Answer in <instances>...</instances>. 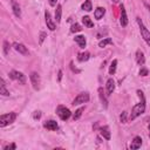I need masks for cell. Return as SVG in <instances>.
Returning <instances> with one entry per match:
<instances>
[{"instance_id": "1", "label": "cell", "mask_w": 150, "mask_h": 150, "mask_svg": "<svg viewBox=\"0 0 150 150\" xmlns=\"http://www.w3.org/2000/svg\"><path fill=\"white\" fill-rule=\"evenodd\" d=\"M137 94H138V96L141 99V102L135 104L133 107V109H131V114L129 116V120H131V121H134L135 119H137L140 115H142L143 112L145 111V99H144L143 93L141 90H137Z\"/></svg>"}, {"instance_id": "2", "label": "cell", "mask_w": 150, "mask_h": 150, "mask_svg": "<svg viewBox=\"0 0 150 150\" xmlns=\"http://www.w3.org/2000/svg\"><path fill=\"white\" fill-rule=\"evenodd\" d=\"M16 119V114L15 112H10V114H4L0 116V127L4 128L11 123H13Z\"/></svg>"}, {"instance_id": "3", "label": "cell", "mask_w": 150, "mask_h": 150, "mask_svg": "<svg viewBox=\"0 0 150 150\" xmlns=\"http://www.w3.org/2000/svg\"><path fill=\"white\" fill-rule=\"evenodd\" d=\"M137 24H138V27H140V32H141V35L144 39V41L150 46V32L147 29V27L143 25L142 20L140 18H137Z\"/></svg>"}, {"instance_id": "4", "label": "cell", "mask_w": 150, "mask_h": 150, "mask_svg": "<svg viewBox=\"0 0 150 150\" xmlns=\"http://www.w3.org/2000/svg\"><path fill=\"white\" fill-rule=\"evenodd\" d=\"M56 114H58V116L62 120V121H66L70 117L72 112L68 108H66L65 106H59L58 108H56Z\"/></svg>"}, {"instance_id": "5", "label": "cell", "mask_w": 150, "mask_h": 150, "mask_svg": "<svg viewBox=\"0 0 150 150\" xmlns=\"http://www.w3.org/2000/svg\"><path fill=\"white\" fill-rule=\"evenodd\" d=\"M10 78L12 80H15V81H19V83L21 85H25L26 83V76L21 73V72H18V70H12L10 73Z\"/></svg>"}, {"instance_id": "6", "label": "cell", "mask_w": 150, "mask_h": 150, "mask_svg": "<svg viewBox=\"0 0 150 150\" xmlns=\"http://www.w3.org/2000/svg\"><path fill=\"white\" fill-rule=\"evenodd\" d=\"M29 79H31L32 86H33V88H34L35 90H38V89L40 88V82H41V80H40V75L38 74L36 72H32V73H31Z\"/></svg>"}, {"instance_id": "7", "label": "cell", "mask_w": 150, "mask_h": 150, "mask_svg": "<svg viewBox=\"0 0 150 150\" xmlns=\"http://www.w3.org/2000/svg\"><path fill=\"white\" fill-rule=\"evenodd\" d=\"M89 101V94L88 93H81L79 95L74 99L73 101V104L76 106V104H81V103H86Z\"/></svg>"}, {"instance_id": "8", "label": "cell", "mask_w": 150, "mask_h": 150, "mask_svg": "<svg viewBox=\"0 0 150 150\" xmlns=\"http://www.w3.org/2000/svg\"><path fill=\"white\" fill-rule=\"evenodd\" d=\"M13 47H14V49H15L16 52H19V53L22 54V55H27V54H28L27 47H26L25 45L20 44V42H14V44H13Z\"/></svg>"}, {"instance_id": "9", "label": "cell", "mask_w": 150, "mask_h": 150, "mask_svg": "<svg viewBox=\"0 0 150 150\" xmlns=\"http://www.w3.org/2000/svg\"><path fill=\"white\" fill-rule=\"evenodd\" d=\"M120 10H121V19H120V22H121V26L122 27H125L128 25V16H127V12H125V8L123 5L120 6Z\"/></svg>"}, {"instance_id": "10", "label": "cell", "mask_w": 150, "mask_h": 150, "mask_svg": "<svg viewBox=\"0 0 150 150\" xmlns=\"http://www.w3.org/2000/svg\"><path fill=\"white\" fill-rule=\"evenodd\" d=\"M45 19H46L47 27H48L50 31H54V29L56 28V26H55V24L53 22L52 18H50V14H49V12H48V11H46V12H45Z\"/></svg>"}, {"instance_id": "11", "label": "cell", "mask_w": 150, "mask_h": 150, "mask_svg": "<svg viewBox=\"0 0 150 150\" xmlns=\"http://www.w3.org/2000/svg\"><path fill=\"white\" fill-rule=\"evenodd\" d=\"M141 145H142V138H141L140 136H136V137H134V140H133V141H131L130 149L135 150V149H138V148H141Z\"/></svg>"}, {"instance_id": "12", "label": "cell", "mask_w": 150, "mask_h": 150, "mask_svg": "<svg viewBox=\"0 0 150 150\" xmlns=\"http://www.w3.org/2000/svg\"><path fill=\"white\" fill-rule=\"evenodd\" d=\"M104 13H106L104 7H97L95 10V12H94V16H95L96 20H101V19L103 18V15H104Z\"/></svg>"}, {"instance_id": "13", "label": "cell", "mask_w": 150, "mask_h": 150, "mask_svg": "<svg viewBox=\"0 0 150 150\" xmlns=\"http://www.w3.org/2000/svg\"><path fill=\"white\" fill-rule=\"evenodd\" d=\"M74 40H75V42H78V44H79V46H80L81 48H85L86 45H87L86 38H85L83 35H76V36L74 38Z\"/></svg>"}, {"instance_id": "14", "label": "cell", "mask_w": 150, "mask_h": 150, "mask_svg": "<svg viewBox=\"0 0 150 150\" xmlns=\"http://www.w3.org/2000/svg\"><path fill=\"white\" fill-rule=\"evenodd\" d=\"M44 127H45L46 129H48V130H56V129L59 128L58 123H56L55 121H53V120H50V121H47V122H45Z\"/></svg>"}, {"instance_id": "15", "label": "cell", "mask_w": 150, "mask_h": 150, "mask_svg": "<svg viewBox=\"0 0 150 150\" xmlns=\"http://www.w3.org/2000/svg\"><path fill=\"white\" fill-rule=\"evenodd\" d=\"M0 94L4 96H10V91L7 90L6 88V85H5V81L4 79H0Z\"/></svg>"}, {"instance_id": "16", "label": "cell", "mask_w": 150, "mask_h": 150, "mask_svg": "<svg viewBox=\"0 0 150 150\" xmlns=\"http://www.w3.org/2000/svg\"><path fill=\"white\" fill-rule=\"evenodd\" d=\"M12 10H13V13L16 18H21V10H20V6H19L14 0H13V3H12Z\"/></svg>"}, {"instance_id": "17", "label": "cell", "mask_w": 150, "mask_h": 150, "mask_svg": "<svg viewBox=\"0 0 150 150\" xmlns=\"http://www.w3.org/2000/svg\"><path fill=\"white\" fill-rule=\"evenodd\" d=\"M136 62H137V65H140V66H143V65H144L145 59H144L143 52H141V50H137V52H136Z\"/></svg>"}, {"instance_id": "18", "label": "cell", "mask_w": 150, "mask_h": 150, "mask_svg": "<svg viewBox=\"0 0 150 150\" xmlns=\"http://www.w3.org/2000/svg\"><path fill=\"white\" fill-rule=\"evenodd\" d=\"M114 89H115V81L112 80V79H109L107 81V91H108V95L112 94Z\"/></svg>"}, {"instance_id": "19", "label": "cell", "mask_w": 150, "mask_h": 150, "mask_svg": "<svg viewBox=\"0 0 150 150\" xmlns=\"http://www.w3.org/2000/svg\"><path fill=\"white\" fill-rule=\"evenodd\" d=\"M99 96H100V99H101V102H102L103 107L107 108V107H108V100H107V97H106V95H104V91H103L102 88H99Z\"/></svg>"}, {"instance_id": "20", "label": "cell", "mask_w": 150, "mask_h": 150, "mask_svg": "<svg viewBox=\"0 0 150 150\" xmlns=\"http://www.w3.org/2000/svg\"><path fill=\"white\" fill-rule=\"evenodd\" d=\"M89 58H90V54H89V52L79 53V55H78V60H79L80 62H85V61H87Z\"/></svg>"}, {"instance_id": "21", "label": "cell", "mask_w": 150, "mask_h": 150, "mask_svg": "<svg viewBox=\"0 0 150 150\" xmlns=\"http://www.w3.org/2000/svg\"><path fill=\"white\" fill-rule=\"evenodd\" d=\"M100 133H101V135L103 136V138L110 140V131H109V128H108V127H102V128L100 129Z\"/></svg>"}, {"instance_id": "22", "label": "cell", "mask_w": 150, "mask_h": 150, "mask_svg": "<svg viewBox=\"0 0 150 150\" xmlns=\"http://www.w3.org/2000/svg\"><path fill=\"white\" fill-rule=\"evenodd\" d=\"M61 14H62V6L58 5L55 10V19H56V22H60L61 21Z\"/></svg>"}, {"instance_id": "23", "label": "cell", "mask_w": 150, "mask_h": 150, "mask_svg": "<svg viewBox=\"0 0 150 150\" xmlns=\"http://www.w3.org/2000/svg\"><path fill=\"white\" fill-rule=\"evenodd\" d=\"M82 22H83V25H85L86 27H88V28L94 27V22L91 21V19H90L89 16H83V18H82Z\"/></svg>"}, {"instance_id": "24", "label": "cell", "mask_w": 150, "mask_h": 150, "mask_svg": "<svg viewBox=\"0 0 150 150\" xmlns=\"http://www.w3.org/2000/svg\"><path fill=\"white\" fill-rule=\"evenodd\" d=\"M82 10H83V11H87V12H90V11L93 10L91 0H85V3L82 4Z\"/></svg>"}, {"instance_id": "25", "label": "cell", "mask_w": 150, "mask_h": 150, "mask_svg": "<svg viewBox=\"0 0 150 150\" xmlns=\"http://www.w3.org/2000/svg\"><path fill=\"white\" fill-rule=\"evenodd\" d=\"M112 44V40L110 39V38H106V39H103V40H101L100 42H99V46L101 47V48H104L107 45H111Z\"/></svg>"}, {"instance_id": "26", "label": "cell", "mask_w": 150, "mask_h": 150, "mask_svg": "<svg viewBox=\"0 0 150 150\" xmlns=\"http://www.w3.org/2000/svg\"><path fill=\"white\" fill-rule=\"evenodd\" d=\"M85 111V108L83 107H81V108H79L76 111L74 112V115H73V120L75 121V120H79L80 117H81V115H82V112Z\"/></svg>"}, {"instance_id": "27", "label": "cell", "mask_w": 150, "mask_h": 150, "mask_svg": "<svg viewBox=\"0 0 150 150\" xmlns=\"http://www.w3.org/2000/svg\"><path fill=\"white\" fill-rule=\"evenodd\" d=\"M116 66H117V60H112V62L110 63V67H109V74L110 75H114L115 72H116Z\"/></svg>"}, {"instance_id": "28", "label": "cell", "mask_w": 150, "mask_h": 150, "mask_svg": "<svg viewBox=\"0 0 150 150\" xmlns=\"http://www.w3.org/2000/svg\"><path fill=\"white\" fill-rule=\"evenodd\" d=\"M82 28H81V26L79 25V24H74L73 26H72V28H70V32L72 33H76V32H80Z\"/></svg>"}, {"instance_id": "29", "label": "cell", "mask_w": 150, "mask_h": 150, "mask_svg": "<svg viewBox=\"0 0 150 150\" xmlns=\"http://www.w3.org/2000/svg\"><path fill=\"white\" fill-rule=\"evenodd\" d=\"M10 48H11V46H10V44H8V41H4V54L5 55H7L8 53H10Z\"/></svg>"}, {"instance_id": "30", "label": "cell", "mask_w": 150, "mask_h": 150, "mask_svg": "<svg viewBox=\"0 0 150 150\" xmlns=\"http://www.w3.org/2000/svg\"><path fill=\"white\" fill-rule=\"evenodd\" d=\"M140 75L141 76H147V75H149V70L147 68H141L140 69Z\"/></svg>"}, {"instance_id": "31", "label": "cell", "mask_w": 150, "mask_h": 150, "mask_svg": "<svg viewBox=\"0 0 150 150\" xmlns=\"http://www.w3.org/2000/svg\"><path fill=\"white\" fill-rule=\"evenodd\" d=\"M120 120H121L122 123H127V111H123V112H122L121 116H120Z\"/></svg>"}, {"instance_id": "32", "label": "cell", "mask_w": 150, "mask_h": 150, "mask_svg": "<svg viewBox=\"0 0 150 150\" xmlns=\"http://www.w3.org/2000/svg\"><path fill=\"white\" fill-rule=\"evenodd\" d=\"M46 36H47V34L45 33V32H41L40 33V40H39V42H40V45L45 41V39H46Z\"/></svg>"}, {"instance_id": "33", "label": "cell", "mask_w": 150, "mask_h": 150, "mask_svg": "<svg viewBox=\"0 0 150 150\" xmlns=\"http://www.w3.org/2000/svg\"><path fill=\"white\" fill-rule=\"evenodd\" d=\"M40 117H41V112L40 111H35L34 114H33V119H35V120L36 119H40Z\"/></svg>"}, {"instance_id": "34", "label": "cell", "mask_w": 150, "mask_h": 150, "mask_svg": "<svg viewBox=\"0 0 150 150\" xmlns=\"http://www.w3.org/2000/svg\"><path fill=\"white\" fill-rule=\"evenodd\" d=\"M16 148V145L13 143V144H11V145H6L5 148H4V150H8V149H15Z\"/></svg>"}, {"instance_id": "35", "label": "cell", "mask_w": 150, "mask_h": 150, "mask_svg": "<svg viewBox=\"0 0 150 150\" xmlns=\"http://www.w3.org/2000/svg\"><path fill=\"white\" fill-rule=\"evenodd\" d=\"M56 1H58V0H48V3H49V5H50L52 7H54V6L56 5Z\"/></svg>"}, {"instance_id": "36", "label": "cell", "mask_w": 150, "mask_h": 150, "mask_svg": "<svg viewBox=\"0 0 150 150\" xmlns=\"http://www.w3.org/2000/svg\"><path fill=\"white\" fill-rule=\"evenodd\" d=\"M102 34H107V31H104V32H103V31H101V32H99L96 35H97V38H101V35H102Z\"/></svg>"}, {"instance_id": "37", "label": "cell", "mask_w": 150, "mask_h": 150, "mask_svg": "<svg viewBox=\"0 0 150 150\" xmlns=\"http://www.w3.org/2000/svg\"><path fill=\"white\" fill-rule=\"evenodd\" d=\"M61 79H62V70H59V76H58V80H59V81H61Z\"/></svg>"}, {"instance_id": "38", "label": "cell", "mask_w": 150, "mask_h": 150, "mask_svg": "<svg viewBox=\"0 0 150 150\" xmlns=\"http://www.w3.org/2000/svg\"><path fill=\"white\" fill-rule=\"evenodd\" d=\"M145 7H147V8H148V11L150 12V5H148V4H145Z\"/></svg>"}, {"instance_id": "39", "label": "cell", "mask_w": 150, "mask_h": 150, "mask_svg": "<svg viewBox=\"0 0 150 150\" xmlns=\"http://www.w3.org/2000/svg\"><path fill=\"white\" fill-rule=\"evenodd\" d=\"M149 137H150V124H149Z\"/></svg>"}]
</instances>
